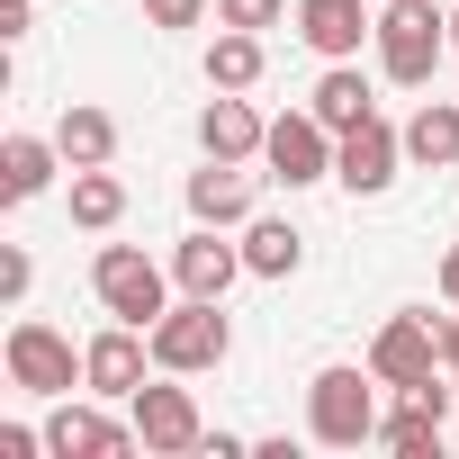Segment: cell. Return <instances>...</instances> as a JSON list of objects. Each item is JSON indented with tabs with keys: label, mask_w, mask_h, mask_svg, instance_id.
Wrapping results in <instances>:
<instances>
[{
	"label": "cell",
	"mask_w": 459,
	"mask_h": 459,
	"mask_svg": "<svg viewBox=\"0 0 459 459\" xmlns=\"http://www.w3.org/2000/svg\"><path fill=\"white\" fill-rule=\"evenodd\" d=\"M307 432H316L325 450L378 441V369H351V360L316 369V378H307Z\"/></svg>",
	"instance_id": "6da1fadb"
},
{
	"label": "cell",
	"mask_w": 459,
	"mask_h": 459,
	"mask_svg": "<svg viewBox=\"0 0 459 459\" xmlns=\"http://www.w3.org/2000/svg\"><path fill=\"white\" fill-rule=\"evenodd\" d=\"M369 46H378V73H387V82L423 91V82H432V64L450 55V19L432 10V0H387L378 28H369Z\"/></svg>",
	"instance_id": "7a4b0ae2"
},
{
	"label": "cell",
	"mask_w": 459,
	"mask_h": 459,
	"mask_svg": "<svg viewBox=\"0 0 459 459\" xmlns=\"http://www.w3.org/2000/svg\"><path fill=\"white\" fill-rule=\"evenodd\" d=\"M235 351V325H225V298H180L162 325H153V369L171 378H198V369H225Z\"/></svg>",
	"instance_id": "3957f363"
},
{
	"label": "cell",
	"mask_w": 459,
	"mask_h": 459,
	"mask_svg": "<svg viewBox=\"0 0 459 459\" xmlns=\"http://www.w3.org/2000/svg\"><path fill=\"white\" fill-rule=\"evenodd\" d=\"M91 289H100V307L117 316V325H162L171 316V280H162V262H144L135 244H100V262H91Z\"/></svg>",
	"instance_id": "277c9868"
},
{
	"label": "cell",
	"mask_w": 459,
	"mask_h": 459,
	"mask_svg": "<svg viewBox=\"0 0 459 459\" xmlns=\"http://www.w3.org/2000/svg\"><path fill=\"white\" fill-rule=\"evenodd\" d=\"M0 360H10V387H28V396H73V378H82V351L55 333V325H10V351H0Z\"/></svg>",
	"instance_id": "5b68a950"
},
{
	"label": "cell",
	"mask_w": 459,
	"mask_h": 459,
	"mask_svg": "<svg viewBox=\"0 0 459 459\" xmlns=\"http://www.w3.org/2000/svg\"><path fill=\"white\" fill-rule=\"evenodd\" d=\"M333 126L316 117V108H298V117H271V144H262V162H271V180H289V189H307V180H333Z\"/></svg>",
	"instance_id": "8992f818"
},
{
	"label": "cell",
	"mask_w": 459,
	"mask_h": 459,
	"mask_svg": "<svg viewBox=\"0 0 459 459\" xmlns=\"http://www.w3.org/2000/svg\"><path fill=\"white\" fill-rule=\"evenodd\" d=\"M396 162H405V126H387V117H360V126H342L333 180H342L351 198H378V189L396 180Z\"/></svg>",
	"instance_id": "52a82bcc"
},
{
	"label": "cell",
	"mask_w": 459,
	"mask_h": 459,
	"mask_svg": "<svg viewBox=\"0 0 459 459\" xmlns=\"http://www.w3.org/2000/svg\"><path fill=\"white\" fill-rule=\"evenodd\" d=\"M126 405H135V432H144L153 459H189V450H207V423H198V396H189V387H135Z\"/></svg>",
	"instance_id": "ba28073f"
},
{
	"label": "cell",
	"mask_w": 459,
	"mask_h": 459,
	"mask_svg": "<svg viewBox=\"0 0 459 459\" xmlns=\"http://www.w3.org/2000/svg\"><path fill=\"white\" fill-rule=\"evenodd\" d=\"M432 360H441V325L432 316H387L378 325V342H369V369H378V387H414V378H432Z\"/></svg>",
	"instance_id": "9c48e42d"
},
{
	"label": "cell",
	"mask_w": 459,
	"mask_h": 459,
	"mask_svg": "<svg viewBox=\"0 0 459 459\" xmlns=\"http://www.w3.org/2000/svg\"><path fill=\"white\" fill-rule=\"evenodd\" d=\"M144 360H153V333L144 325H108L82 342V387L91 396H135L144 387Z\"/></svg>",
	"instance_id": "30bf717a"
},
{
	"label": "cell",
	"mask_w": 459,
	"mask_h": 459,
	"mask_svg": "<svg viewBox=\"0 0 459 459\" xmlns=\"http://www.w3.org/2000/svg\"><path fill=\"white\" fill-rule=\"evenodd\" d=\"M144 432H126V423H108L100 405H55L46 414V450L55 459H126Z\"/></svg>",
	"instance_id": "8fae6325"
},
{
	"label": "cell",
	"mask_w": 459,
	"mask_h": 459,
	"mask_svg": "<svg viewBox=\"0 0 459 459\" xmlns=\"http://www.w3.org/2000/svg\"><path fill=\"white\" fill-rule=\"evenodd\" d=\"M198 144H207V162H253V153L271 144V126H262V108H253L244 91H216L207 117H198Z\"/></svg>",
	"instance_id": "7c38bea8"
},
{
	"label": "cell",
	"mask_w": 459,
	"mask_h": 459,
	"mask_svg": "<svg viewBox=\"0 0 459 459\" xmlns=\"http://www.w3.org/2000/svg\"><path fill=\"white\" fill-rule=\"evenodd\" d=\"M171 280H180V298H225L244 280V244H225L216 225H198V235L171 253Z\"/></svg>",
	"instance_id": "4fadbf2b"
},
{
	"label": "cell",
	"mask_w": 459,
	"mask_h": 459,
	"mask_svg": "<svg viewBox=\"0 0 459 459\" xmlns=\"http://www.w3.org/2000/svg\"><path fill=\"white\" fill-rule=\"evenodd\" d=\"M369 28H378V19L360 10V0H298V37H307L325 64H351Z\"/></svg>",
	"instance_id": "5bb4252c"
},
{
	"label": "cell",
	"mask_w": 459,
	"mask_h": 459,
	"mask_svg": "<svg viewBox=\"0 0 459 459\" xmlns=\"http://www.w3.org/2000/svg\"><path fill=\"white\" fill-rule=\"evenodd\" d=\"M189 216H198V225H253V180H244V162L189 171Z\"/></svg>",
	"instance_id": "9a60e30c"
},
{
	"label": "cell",
	"mask_w": 459,
	"mask_h": 459,
	"mask_svg": "<svg viewBox=\"0 0 459 459\" xmlns=\"http://www.w3.org/2000/svg\"><path fill=\"white\" fill-rule=\"evenodd\" d=\"M55 144H64V162H73V171H100V162L117 153V117H108V108H91V100H73V108L55 117Z\"/></svg>",
	"instance_id": "2e32d148"
},
{
	"label": "cell",
	"mask_w": 459,
	"mask_h": 459,
	"mask_svg": "<svg viewBox=\"0 0 459 459\" xmlns=\"http://www.w3.org/2000/svg\"><path fill=\"white\" fill-rule=\"evenodd\" d=\"M298 262H307V235H298L289 216H253L244 225V271L253 280H289Z\"/></svg>",
	"instance_id": "e0dca14e"
},
{
	"label": "cell",
	"mask_w": 459,
	"mask_h": 459,
	"mask_svg": "<svg viewBox=\"0 0 459 459\" xmlns=\"http://www.w3.org/2000/svg\"><path fill=\"white\" fill-rule=\"evenodd\" d=\"M405 162H423V171L459 162V100H423L405 117Z\"/></svg>",
	"instance_id": "ac0fdd59"
},
{
	"label": "cell",
	"mask_w": 459,
	"mask_h": 459,
	"mask_svg": "<svg viewBox=\"0 0 459 459\" xmlns=\"http://www.w3.org/2000/svg\"><path fill=\"white\" fill-rule=\"evenodd\" d=\"M55 162H64V144H46V135H10L0 144V198H37L46 180H55Z\"/></svg>",
	"instance_id": "d6986e66"
},
{
	"label": "cell",
	"mask_w": 459,
	"mask_h": 459,
	"mask_svg": "<svg viewBox=\"0 0 459 459\" xmlns=\"http://www.w3.org/2000/svg\"><path fill=\"white\" fill-rule=\"evenodd\" d=\"M262 64H271V55H262V37H253V28H225V37L207 46V82H216V91H253V82H262Z\"/></svg>",
	"instance_id": "ffe728a7"
},
{
	"label": "cell",
	"mask_w": 459,
	"mask_h": 459,
	"mask_svg": "<svg viewBox=\"0 0 459 459\" xmlns=\"http://www.w3.org/2000/svg\"><path fill=\"white\" fill-rule=\"evenodd\" d=\"M126 216V180L100 162V171H73V225H91V235H108V225Z\"/></svg>",
	"instance_id": "44dd1931"
},
{
	"label": "cell",
	"mask_w": 459,
	"mask_h": 459,
	"mask_svg": "<svg viewBox=\"0 0 459 459\" xmlns=\"http://www.w3.org/2000/svg\"><path fill=\"white\" fill-rule=\"evenodd\" d=\"M316 117H325L333 135H342V126H360V117H378V108H369V82H360L351 64H333V73L316 82Z\"/></svg>",
	"instance_id": "7402d4cb"
},
{
	"label": "cell",
	"mask_w": 459,
	"mask_h": 459,
	"mask_svg": "<svg viewBox=\"0 0 459 459\" xmlns=\"http://www.w3.org/2000/svg\"><path fill=\"white\" fill-rule=\"evenodd\" d=\"M441 423H450V414H432V405L396 396V414H378V441H387V450H405V459H423V450H441Z\"/></svg>",
	"instance_id": "603a6c76"
},
{
	"label": "cell",
	"mask_w": 459,
	"mask_h": 459,
	"mask_svg": "<svg viewBox=\"0 0 459 459\" xmlns=\"http://www.w3.org/2000/svg\"><path fill=\"white\" fill-rule=\"evenodd\" d=\"M216 19H225V28H253V37H262V28H280V19H289V0H216Z\"/></svg>",
	"instance_id": "cb8c5ba5"
},
{
	"label": "cell",
	"mask_w": 459,
	"mask_h": 459,
	"mask_svg": "<svg viewBox=\"0 0 459 459\" xmlns=\"http://www.w3.org/2000/svg\"><path fill=\"white\" fill-rule=\"evenodd\" d=\"M144 19H153V28H198L207 0H144Z\"/></svg>",
	"instance_id": "d4e9b609"
},
{
	"label": "cell",
	"mask_w": 459,
	"mask_h": 459,
	"mask_svg": "<svg viewBox=\"0 0 459 459\" xmlns=\"http://www.w3.org/2000/svg\"><path fill=\"white\" fill-rule=\"evenodd\" d=\"M28 280H37V262H28V253L10 244V253H0V298H10V307H19V298H28Z\"/></svg>",
	"instance_id": "484cf974"
},
{
	"label": "cell",
	"mask_w": 459,
	"mask_h": 459,
	"mask_svg": "<svg viewBox=\"0 0 459 459\" xmlns=\"http://www.w3.org/2000/svg\"><path fill=\"white\" fill-rule=\"evenodd\" d=\"M46 450V432H28V423H0V459H37Z\"/></svg>",
	"instance_id": "4316f807"
},
{
	"label": "cell",
	"mask_w": 459,
	"mask_h": 459,
	"mask_svg": "<svg viewBox=\"0 0 459 459\" xmlns=\"http://www.w3.org/2000/svg\"><path fill=\"white\" fill-rule=\"evenodd\" d=\"M441 298H450V307H459V244H450V253H441Z\"/></svg>",
	"instance_id": "83f0119b"
},
{
	"label": "cell",
	"mask_w": 459,
	"mask_h": 459,
	"mask_svg": "<svg viewBox=\"0 0 459 459\" xmlns=\"http://www.w3.org/2000/svg\"><path fill=\"white\" fill-rule=\"evenodd\" d=\"M0 37H28V0H10V19H0Z\"/></svg>",
	"instance_id": "f1b7e54d"
},
{
	"label": "cell",
	"mask_w": 459,
	"mask_h": 459,
	"mask_svg": "<svg viewBox=\"0 0 459 459\" xmlns=\"http://www.w3.org/2000/svg\"><path fill=\"white\" fill-rule=\"evenodd\" d=\"M441 360H450V369H459V316H450V325H441Z\"/></svg>",
	"instance_id": "f546056e"
},
{
	"label": "cell",
	"mask_w": 459,
	"mask_h": 459,
	"mask_svg": "<svg viewBox=\"0 0 459 459\" xmlns=\"http://www.w3.org/2000/svg\"><path fill=\"white\" fill-rule=\"evenodd\" d=\"M450 46H459V10H450Z\"/></svg>",
	"instance_id": "4dcf8cb0"
},
{
	"label": "cell",
	"mask_w": 459,
	"mask_h": 459,
	"mask_svg": "<svg viewBox=\"0 0 459 459\" xmlns=\"http://www.w3.org/2000/svg\"><path fill=\"white\" fill-rule=\"evenodd\" d=\"M450 387H459V369H450Z\"/></svg>",
	"instance_id": "1f68e13d"
}]
</instances>
